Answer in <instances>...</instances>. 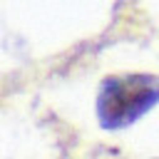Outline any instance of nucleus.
<instances>
[{"mask_svg": "<svg viewBox=\"0 0 159 159\" xmlns=\"http://www.w3.org/2000/svg\"><path fill=\"white\" fill-rule=\"evenodd\" d=\"M157 104H159V77L147 72H127L102 80L94 109L102 129L119 132L139 122Z\"/></svg>", "mask_w": 159, "mask_h": 159, "instance_id": "f257e3e1", "label": "nucleus"}]
</instances>
